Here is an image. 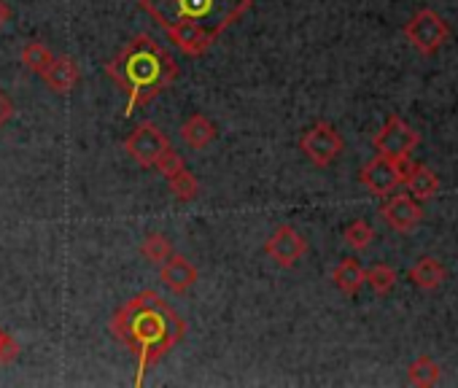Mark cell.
<instances>
[{"instance_id": "cell-1", "label": "cell", "mask_w": 458, "mask_h": 388, "mask_svg": "<svg viewBox=\"0 0 458 388\" xmlns=\"http://www.w3.org/2000/svg\"><path fill=\"white\" fill-rule=\"evenodd\" d=\"M111 334L135 353V385H140L143 375L183 340L186 321L157 291H140L116 310L111 321Z\"/></svg>"}, {"instance_id": "cell-2", "label": "cell", "mask_w": 458, "mask_h": 388, "mask_svg": "<svg viewBox=\"0 0 458 388\" xmlns=\"http://www.w3.org/2000/svg\"><path fill=\"white\" fill-rule=\"evenodd\" d=\"M106 73L127 92L124 116H132V111L148 105L178 79V65L165 46L143 33L135 36L119 52V57L106 65Z\"/></svg>"}, {"instance_id": "cell-3", "label": "cell", "mask_w": 458, "mask_h": 388, "mask_svg": "<svg viewBox=\"0 0 458 388\" xmlns=\"http://www.w3.org/2000/svg\"><path fill=\"white\" fill-rule=\"evenodd\" d=\"M138 4L162 30L189 25L216 44L229 25H235L251 9L254 0H138Z\"/></svg>"}, {"instance_id": "cell-4", "label": "cell", "mask_w": 458, "mask_h": 388, "mask_svg": "<svg viewBox=\"0 0 458 388\" xmlns=\"http://www.w3.org/2000/svg\"><path fill=\"white\" fill-rule=\"evenodd\" d=\"M404 36H407V41H410L420 55L431 57V55H437V52L445 46V41H447V25H445V20H442L437 12L423 9V12H418V14L404 25Z\"/></svg>"}, {"instance_id": "cell-5", "label": "cell", "mask_w": 458, "mask_h": 388, "mask_svg": "<svg viewBox=\"0 0 458 388\" xmlns=\"http://www.w3.org/2000/svg\"><path fill=\"white\" fill-rule=\"evenodd\" d=\"M300 148L316 167H329L343 154V138L329 122H316L310 130L302 132Z\"/></svg>"}, {"instance_id": "cell-6", "label": "cell", "mask_w": 458, "mask_h": 388, "mask_svg": "<svg viewBox=\"0 0 458 388\" xmlns=\"http://www.w3.org/2000/svg\"><path fill=\"white\" fill-rule=\"evenodd\" d=\"M170 148L167 135L154 124V122H140L124 140V151L140 164V167H154L157 159Z\"/></svg>"}, {"instance_id": "cell-7", "label": "cell", "mask_w": 458, "mask_h": 388, "mask_svg": "<svg viewBox=\"0 0 458 388\" xmlns=\"http://www.w3.org/2000/svg\"><path fill=\"white\" fill-rule=\"evenodd\" d=\"M418 140H420V135L402 116L394 114V116H388L386 127L372 138V146H375L377 154L402 162V159H407L412 154V148L418 146Z\"/></svg>"}, {"instance_id": "cell-8", "label": "cell", "mask_w": 458, "mask_h": 388, "mask_svg": "<svg viewBox=\"0 0 458 388\" xmlns=\"http://www.w3.org/2000/svg\"><path fill=\"white\" fill-rule=\"evenodd\" d=\"M407 159H388L383 154H377L375 159H369L361 173L359 181L372 191V194H391L399 183H404V173H407Z\"/></svg>"}, {"instance_id": "cell-9", "label": "cell", "mask_w": 458, "mask_h": 388, "mask_svg": "<svg viewBox=\"0 0 458 388\" xmlns=\"http://www.w3.org/2000/svg\"><path fill=\"white\" fill-rule=\"evenodd\" d=\"M267 257L281 267H294L308 254V240L289 224H281L265 243Z\"/></svg>"}, {"instance_id": "cell-10", "label": "cell", "mask_w": 458, "mask_h": 388, "mask_svg": "<svg viewBox=\"0 0 458 388\" xmlns=\"http://www.w3.org/2000/svg\"><path fill=\"white\" fill-rule=\"evenodd\" d=\"M380 214L388 222V227H394L396 232H410L423 219V208L412 194H391Z\"/></svg>"}, {"instance_id": "cell-11", "label": "cell", "mask_w": 458, "mask_h": 388, "mask_svg": "<svg viewBox=\"0 0 458 388\" xmlns=\"http://www.w3.org/2000/svg\"><path fill=\"white\" fill-rule=\"evenodd\" d=\"M159 281L167 286V291L173 294H186L194 283H197V270L194 265L181 257V254H170L162 265H159Z\"/></svg>"}, {"instance_id": "cell-12", "label": "cell", "mask_w": 458, "mask_h": 388, "mask_svg": "<svg viewBox=\"0 0 458 388\" xmlns=\"http://www.w3.org/2000/svg\"><path fill=\"white\" fill-rule=\"evenodd\" d=\"M81 79V71H79V63L73 57H55L52 65L44 71V81L52 92L57 95H68L76 89Z\"/></svg>"}, {"instance_id": "cell-13", "label": "cell", "mask_w": 458, "mask_h": 388, "mask_svg": "<svg viewBox=\"0 0 458 388\" xmlns=\"http://www.w3.org/2000/svg\"><path fill=\"white\" fill-rule=\"evenodd\" d=\"M218 130L216 124L205 116V114H191L183 124H181V140L191 148V151H199L205 146H210L216 140Z\"/></svg>"}, {"instance_id": "cell-14", "label": "cell", "mask_w": 458, "mask_h": 388, "mask_svg": "<svg viewBox=\"0 0 458 388\" xmlns=\"http://www.w3.org/2000/svg\"><path fill=\"white\" fill-rule=\"evenodd\" d=\"M404 183H407V189H410V194L415 200H428L439 191V178L426 164H410L407 173H404Z\"/></svg>"}, {"instance_id": "cell-15", "label": "cell", "mask_w": 458, "mask_h": 388, "mask_svg": "<svg viewBox=\"0 0 458 388\" xmlns=\"http://www.w3.org/2000/svg\"><path fill=\"white\" fill-rule=\"evenodd\" d=\"M332 283L345 294V297H356L364 286V267L359 265V259H343L335 273H332Z\"/></svg>"}, {"instance_id": "cell-16", "label": "cell", "mask_w": 458, "mask_h": 388, "mask_svg": "<svg viewBox=\"0 0 458 388\" xmlns=\"http://www.w3.org/2000/svg\"><path fill=\"white\" fill-rule=\"evenodd\" d=\"M410 281L418 289L434 291L439 289V283L445 281V267L434 259V257H420L412 267H410Z\"/></svg>"}, {"instance_id": "cell-17", "label": "cell", "mask_w": 458, "mask_h": 388, "mask_svg": "<svg viewBox=\"0 0 458 388\" xmlns=\"http://www.w3.org/2000/svg\"><path fill=\"white\" fill-rule=\"evenodd\" d=\"M20 60H22V65H25L30 73H38V76H44V71L52 65L55 55H52V49H49L47 44H41V41H30V44L22 49Z\"/></svg>"}, {"instance_id": "cell-18", "label": "cell", "mask_w": 458, "mask_h": 388, "mask_svg": "<svg viewBox=\"0 0 458 388\" xmlns=\"http://www.w3.org/2000/svg\"><path fill=\"white\" fill-rule=\"evenodd\" d=\"M167 189H170V194H173L175 200L189 203V200H194L197 194H199V181H197L194 173H189L183 167L181 173H175L173 178H167Z\"/></svg>"}, {"instance_id": "cell-19", "label": "cell", "mask_w": 458, "mask_h": 388, "mask_svg": "<svg viewBox=\"0 0 458 388\" xmlns=\"http://www.w3.org/2000/svg\"><path fill=\"white\" fill-rule=\"evenodd\" d=\"M439 375H442V369H439V364L431 358V356H418L412 364H410V369H407V377H410V383L412 385H434L437 380H439Z\"/></svg>"}, {"instance_id": "cell-20", "label": "cell", "mask_w": 458, "mask_h": 388, "mask_svg": "<svg viewBox=\"0 0 458 388\" xmlns=\"http://www.w3.org/2000/svg\"><path fill=\"white\" fill-rule=\"evenodd\" d=\"M364 283H369L375 294L386 297V294H391L394 286H396V273H394V267H388V265H375V267L364 270Z\"/></svg>"}, {"instance_id": "cell-21", "label": "cell", "mask_w": 458, "mask_h": 388, "mask_svg": "<svg viewBox=\"0 0 458 388\" xmlns=\"http://www.w3.org/2000/svg\"><path fill=\"white\" fill-rule=\"evenodd\" d=\"M140 254H143V259H146V262H151V265H162V262L173 254V246H170V240H167L162 232H151V235L143 240Z\"/></svg>"}, {"instance_id": "cell-22", "label": "cell", "mask_w": 458, "mask_h": 388, "mask_svg": "<svg viewBox=\"0 0 458 388\" xmlns=\"http://www.w3.org/2000/svg\"><path fill=\"white\" fill-rule=\"evenodd\" d=\"M343 238H345V243H348L353 251H364V249H369V243L375 240V230H372L367 222H353V224L345 227Z\"/></svg>"}, {"instance_id": "cell-23", "label": "cell", "mask_w": 458, "mask_h": 388, "mask_svg": "<svg viewBox=\"0 0 458 388\" xmlns=\"http://www.w3.org/2000/svg\"><path fill=\"white\" fill-rule=\"evenodd\" d=\"M165 178H173L175 173H181L183 167H186V162H183V156L181 154H175L173 148H167L159 159H157V164H154Z\"/></svg>"}, {"instance_id": "cell-24", "label": "cell", "mask_w": 458, "mask_h": 388, "mask_svg": "<svg viewBox=\"0 0 458 388\" xmlns=\"http://www.w3.org/2000/svg\"><path fill=\"white\" fill-rule=\"evenodd\" d=\"M12 119H14V103L4 89H0V127L9 124Z\"/></svg>"}, {"instance_id": "cell-25", "label": "cell", "mask_w": 458, "mask_h": 388, "mask_svg": "<svg viewBox=\"0 0 458 388\" xmlns=\"http://www.w3.org/2000/svg\"><path fill=\"white\" fill-rule=\"evenodd\" d=\"M9 20H12V9H9L6 0H0V30L9 25Z\"/></svg>"}, {"instance_id": "cell-26", "label": "cell", "mask_w": 458, "mask_h": 388, "mask_svg": "<svg viewBox=\"0 0 458 388\" xmlns=\"http://www.w3.org/2000/svg\"><path fill=\"white\" fill-rule=\"evenodd\" d=\"M6 337H9V334H6L4 329H0V348H4V342H6Z\"/></svg>"}]
</instances>
